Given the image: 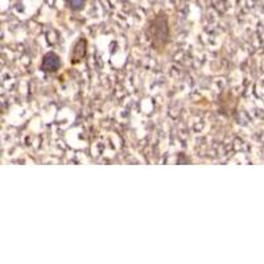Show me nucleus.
Returning <instances> with one entry per match:
<instances>
[{"label":"nucleus","mask_w":264,"mask_h":264,"mask_svg":"<svg viewBox=\"0 0 264 264\" xmlns=\"http://www.w3.org/2000/svg\"><path fill=\"white\" fill-rule=\"evenodd\" d=\"M147 38L153 49H164L169 41V23L164 13H159L149 21L147 29Z\"/></svg>","instance_id":"1"},{"label":"nucleus","mask_w":264,"mask_h":264,"mask_svg":"<svg viewBox=\"0 0 264 264\" xmlns=\"http://www.w3.org/2000/svg\"><path fill=\"white\" fill-rule=\"evenodd\" d=\"M61 67V60L54 52L46 53L42 58L41 70L45 73H56Z\"/></svg>","instance_id":"2"},{"label":"nucleus","mask_w":264,"mask_h":264,"mask_svg":"<svg viewBox=\"0 0 264 264\" xmlns=\"http://www.w3.org/2000/svg\"><path fill=\"white\" fill-rule=\"evenodd\" d=\"M86 45L87 41L85 38H79L78 41L75 42L74 48H73V53H71V64H78L85 58V56H86Z\"/></svg>","instance_id":"3"},{"label":"nucleus","mask_w":264,"mask_h":264,"mask_svg":"<svg viewBox=\"0 0 264 264\" xmlns=\"http://www.w3.org/2000/svg\"><path fill=\"white\" fill-rule=\"evenodd\" d=\"M65 1L67 7L70 9H73V11H79V9L83 8L86 0H65Z\"/></svg>","instance_id":"4"}]
</instances>
